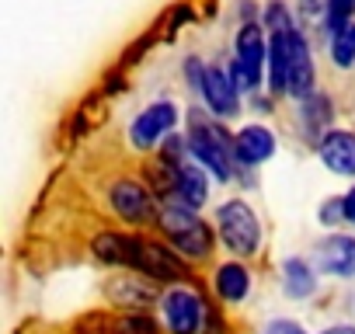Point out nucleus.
Masks as SVG:
<instances>
[{
  "instance_id": "1",
  "label": "nucleus",
  "mask_w": 355,
  "mask_h": 334,
  "mask_svg": "<svg viewBox=\"0 0 355 334\" xmlns=\"http://www.w3.org/2000/svg\"><path fill=\"white\" fill-rule=\"evenodd\" d=\"M91 251H94L98 261L132 268V272H139L153 282H182V279H189V265L178 258V251H167L164 244L136 237V234L105 230L91 240Z\"/></svg>"
},
{
  "instance_id": "2",
  "label": "nucleus",
  "mask_w": 355,
  "mask_h": 334,
  "mask_svg": "<svg viewBox=\"0 0 355 334\" xmlns=\"http://www.w3.org/2000/svg\"><path fill=\"white\" fill-rule=\"evenodd\" d=\"M189 125H192V136L185 139L189 143V157L199 167H209L220 182H230L234 178V164H237L234 136L223 132L220 118H206L199 108L189 112Z\"/></svg>"
},
{
  "instance_id": "3",
  "label": "nucleus",
  "mask_w": 355,
  "mask_h": 334,
  "mask_svg": "<svg viewBox=\"0 0 355 334\" xmlns=\"http://www.w3.org/2000/svg\"><path fill=\"white\" fill-rule=\"evenodd\" d=\"M167 244L178 251V254H185V258H206L213 251V230L209 223L199 220L196 209L182 206V202H167L157 216Z\"/></svg>"
},
{
  "instance_id": "4",
  "label": "nucleus",
  "mask_w": 355,
  "mask_h": 334,
  "mask_svg": "<svg viewBox=\"0 0 355 334\" xmlns=\"http://www.w3.org/2000/svg\"><path fill=\"white\" fill-rule=\"evenodd\" d=\"M216 230L230 254L254 258L261 247V220L244 199H230L216 209Z\"/></svg>"
},
{
  "instance_id": "5",
  "label": "nucleus",
  "mask_w": 355,
  "mask_h": 334,
  "mask_svg": "<svg viewBox=\"0 0 355 334\" xmlns=\"http://www.w3.org/2000/svg\"><path fill=\"white\" fill-rule=\"evenodd\" d=\"M265 70H268V42H265V32H261V25L248 21V25H241V32H237V56H234V63H230V73H234V80H237L241 91H258Z\"/></svg>"
},
{
  "instance_id": "6",
  "label": "nucleus",
  "mask_w": 355,
  "mask_h": 334,
  "mask_svg": "<svg viewBox=\"0 0 355 334\" xmlns=\"http://www.w3.org/2000/svg\"><path fill=\"white\" fill-rule=\"evenodd\" d=\"M160 313L171 334H202L206 324V303L199 292L185 289V285H174L160 296Z\"/></svg>"
},
{
  "instance_id": "7",
  "label": "nucleus",
  "mask_w": 355,
  "mask_h": 334,
  "mask_svg": "<svg viewBox=\"0 0 355 334\" xmlns=\"http://www.w3.org/2000/svg\"><path fill=\"white\" fill-rule=\"evenodd\" d=\"M199 94L216 118H234L241 112V87H237L230 67H206L202 80H199Z\"/></svg>"
},
{
  "instance_id": "8",
  "label": "nucleus",
  "mask_w": 355,
  "mask_h": 334,
  "mask_svg": "<svg viewBox=\"0 0 355 334\" xmlns=\"http://www.w3.org/2000/svg\"><path fill=\"white\" fill-rule=\"evenodd\" d=\"M174 125H178V108H174V101H153V105H146V108L132 118V125H129V143H132L136 150H150V146H157Z\"/></svg>"
},
{
  "instance_id": "9",
  "label": "nucleus",
  "mask_w": 355,
  "mask_h": 334,
  "mask_svg": "<svg viewBox=\"0 0 355 334\" xmlns=\"http://www.w3.org/2000/svg\"><path fill=\"white\" fill-rule=\"evenodd\" d=\"M108 202H112V209H115L125 223H150V220L157 216L150 188L139 185V182H132V178L115 182V185L108 188Z\"/></svg>"
},
{
  "instance_id": "10",
  "label": "nucleus",
  "mask_w": 355,
  "mask_h": 334,
  "mask_svg": "<svg viewBox=\"0 0 355 334\" xmlns=\"http://www.w3.org/2000/svg\"><path fill=\"white\" fill-rule=\"evenodd\" d=\"M286 56H289V91L293 98H310L313 94V56H310V42L300 28H293L286 35Z\"/></svg>"
},
{
  "instance_id": "11",
  "label": "nucleus",
  "mask_w": 355,
  "mask_h": 334,
  "mask_svg": "<svg viewBox=\"0 0 355 334\" xmlns=\"http://www.w3.org/2000/svg\"><path fill=\"white\" fill-rule=\"evenodd\" d=\"M313 261L324 275H334V279H352L355 275V237L348 234H331L317 244L313 251Z\"/></svg>"
},
{
  "instance_id": "12",
  "label": "nucleus",
  "mask_w": 355,
  "mask_h": 334,
  "mask_svg": "<svg viewBox=\"0 0 355 334\" xmlns=\"http://www.w3.org/2000/svg\"><path fill=\"white\" fill-rule=\"evenodd\" d=\"M317 157L324 160L327 171L355 178V132L348 129H327L324 139L317 143Z\"/></svg>"
},
{
  "instance_id": "13",
  "label": "nucleus",
  "mask_w": 355,
  "mask_h": 334,
  "mask_svg": "<svg viewBox=\"0 0 355 334\" xmlns=\"http://www.w3.org/2000/svg\"><path fill=\"white\" fill-rule=\"evenodd\" d=\"M171 175H174L171 195H178V202L189 206V209H202V206H206V199H209V182H206V171H202L196 160L171 164Z\"/></svg>"
},
{
  "instance_id": "14",
  "label": "nucleus",
  "mask_w": 355,
  "mask_h": 334,
  "mask_svg": "<svg viewBox=\"0 0 355 334\" xmlns=\"http://www.w3.org/2000/svg\"><path fill=\"white\" fill-rule=\"evenodd\" d=\"M234 153H237V164H248V167L265 164V160L275 153V136H272V129H265V125H244V129L234 136Z\"/></svg>"
},
{
  "instance_id": "15",
  "label": "nucleus",
  "mask_w": 355,
  "mask_h": 334,
  "mask_svg": "<svg viewBox=\"0 0 355 334\" xmlns=\"http://www.w3.org/2000/svg\"><path fill=\"white\" fill-rule=\"evenodd\" d=\"M213 285H216V292H220L223 303H241V299H248V292H251V272H248L241 261H227V265L216 268Z\"/></svg>"
},
{
  "instance_id": "16",
  "label": "nucleus",
  "mask_w": 355,
  "mask_h": 334,
  "mask_svg": "<svg viewBox=\"0 0 355 334\" xmlns=\"http://www.w3.org/2000/svg\"><path fill=\"white\" fill-rule=\"evenodd\" d=\"M282 289L293 296V299H306L317 292V272L310 261L303 258H289L282 261Z\"/></svg>"
},
{
  "instance_id": "17",
  "label": "nucleus",
  "mask_w": 355,
  "mask_h": 334,
  "mask_svg": "<svg viewBox=\"0 0 355 334\" xmlns=\"http://www.w3.org/2000/svg\"><path fill=\"white\" fill-rule=\"evenodd\" d=\"M289 35V32H286ZM286 35L268 39V91L286 94L289 91V56H286Z\"/></svg>"
},
{
  "instance_id": "18",
  "label": "nucleus",
  "mask_w": 355,
  "mask_h": 334,
  "mask_svg": "<svg viewBox=\"0 0 355 334\" xmlns=\"http://www.w3.org/2000/svg\"><path fill=\"white\" fill-rule=\"evenodd\" d=\"M303 115V129H306V136L313 139V143H320L324 139V132H327V122H331V101H327V94H310V98H303V108H300Z\"/></svg>"
},
{
  "instance_id": "19",
  "label": "nucleus",
  "mask_w": 355,
  "mask_h": 334,
  "mask_svg": "<svg viewBox=\"0 0 355 334\" xmlns=\"http://www.w3.org/2000/svg\"><path fill=\"white\" fill-rule=\"evenodd\" d=\"M331 63L348 70L355 63V21H348L341 32L331 35Z\"/></svg>"
},
{
  "instance_id": "20",
  "label": "nucleus",
  "mask_w": 355,
  "mask_h": 334,
  "mask_svg": "<svg viewBox=\"0 0 355 334\" xmlns=\"http://www.w3.org/2000/svg\"><path fill=\"white\" fill-rule=\"evenodd\" d=\"M112 334H160L146 313H125L112 324Z\"/></svg>"
},
{
  "instance_id": "21",
  "label": "nucleus",
  "mask_w": 355,
  "mask_h": 334,
  "mask_svg": "<svg viewBox=\"0 0 355 334\" xmlns=\"http://www.w3.org/2000/svg\"><path fill=\"white\" fill-rule=\"evenodd\" d=\"M265 28H268L272 35L293 32V18H289V8L282 4V0H272V4L265 8Z\"/></svg>"
},
{
  "instance_id": "22",
  "label": "nucleus",
  "mask_w": 355,
  "mask_h": 334,
  "mask_svg": "<svg viewBox=\"0 0 355 334\" xmlns=\"http://www.w3.org/2000/svg\"><path fill=\"white\" fill-rule=\"evenodd\" d=\"M341 220H345V206H341V199H338V202L331 199V202L320 206V223H324V227H334V223H341Z\"/></svg>"
},
{
  "instance_id": "23",
  "label": "nucleus",
  "mask_w": 355,
  "mask_h": 334,
  "mask_svg": "<svg viewBox=\"0 0 355 334\" xmlns=\"http://www.w3.org/2000/svg\"><path fill=\"white\" fill-rule=\"evenodd\" d=\"M261 334H306V331L296 320H272V324H265Z\"/></svg>"
},
{
  "instance_id": "24",
  "label": "nucleus",
  "mask_w": 355,
  "mask_h": 334,
  "mask_svg": "<svg viewBox=\"0 0 355 334\" xmlns=\"http://www.w3.org/2000/svg\"><path fill=\"white\" fill-rule=\"evenodd\" d=\"M341 206H345V223L355 227V188H352L348 195H341Z\"/></svg>"
},
{
  "instance_id": "25",
  "label": "nucleus",
  "mask_w": 355,
  "mask_h": 334,
  "mask_svg": "<svg viewBox=\"0 0 355 334\" xmlns=\"http://www.w3.org/2000/svg\"><path fill=\"white\" fill-rule=\"evenodd\" d=\"M324 334H355V327L352 324H338V327H327Z\"/></svg>"
}]
</instances>
